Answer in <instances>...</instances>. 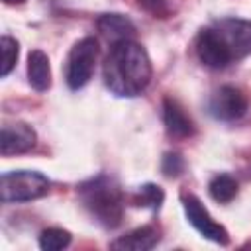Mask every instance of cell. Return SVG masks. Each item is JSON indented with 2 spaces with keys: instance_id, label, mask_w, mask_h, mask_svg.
<instances>
[{
  "instance_id": "obj_1",
  "label": "cell",
  "mask_w": 251,
  "mask_h": 251,
  "mask_svg": "<svg viewBox=\"0 0 251 251\" xmlns=\"http://www.w3.org/2000/svg\"><path fill=\"white\" fill-rule=\"evenodd\" d=\"M104 84L108 90L122 98H133L141 94L153 75L151 59L145 47L133 39L116 41L104 61Z\"/></svg>"
},
{
  "instance_id": "obj_2",
  "label": "cell",
  "mask_w": 251,
  "mask_h": 251,
  "mask_svg": "<svg viewBox=\"0 0 251 251\" xmlns=\"http://www.w3.org/2000/svg\"><path fill=\"white\" fill-rule=\"evenodd\" d=\"M78 200L84 210L108 229L122 224L124 218V194L120 184L108 175H96L76 186Z\"/></svg>"
},
{
  "instance_id": "obj_3",
  "label": "cell",
  "mask_w": 251,
  "mask_h": 251,
  "mask_svg": "<svg viewBox=\"0 0 251 251\" xmlns=\"http://www.w3.org/2000/svg\"><path fill=\"white\" fill-rule=\"evenodd\" d=\"M49 178L37 171H8L0 180V198L4 204L31 202L49 192Z\"/></svg>"
},
{
  "instance_id": "obj_4",
  "label": "cell",
  "mask_w": 251,
  "mask_h": 251,
  "mask_svg": "<svg viewBox=\"0 0 251 251\" xmlns=\"http://www.w3.org/2000/svg\"><path fill=\"white\" fill-rule=\"evenodd\" d=\"M98 57V41L94 37H82L78 39L65 61V82L71 90H80L88 84L94 73Z\"/></svg>"
},
{
  "instance_id": "obj_5",
  "label": "cell",
  "mask_w": 251,
  "mask_h": 251,
  "mask_svg": "<svg viewBox=\"0 0 251 251\" xmlns=\"http://www.w3.org/2000/svg\"><path fill=\"white\" fill-rule=\"evenodd\" d=\"M233 61L251 55V22L241 18H222L212 24Z\"/></svg>"
},
{
  "instance_id": "obj_6",
  "label": "cell",
  "mask_w": 251,
  "mask_h": 251,
  "mask_svg": "<svg viewBox=\"0 0 251 251\" xmlns=\"http://www.w3.org/2000/svg\"><path fill=\"white\" fill-rule=\"evenodd\" d=\"M182 208H184V214H186L190 226H192L202 237H206V239H210V241H214V243H218V245H227V243H229V233H227V229H226L222 224H218V222L210 216V212L204 208V204L200 202L198 196H194V194H184V196H182Z\"/></svg>"
},
{
  "instance_id": "obj_7",
  "label": "cell",
  "mask_w": 251,
  "mask_h": 251,
  "mask_svg": "<svg viewBox=\"0 0 251 251\" xmlns=\"http://www.w3.org/2000/svg\"><path fill=\"white\" fill-rule=\"evenodd\" d=\"M208 112L212 118L222 120V122L239 120L247 112V98L237 86L224 84L210 96Z\"/></svg>"
},
{
  "instance_id": "obj_8",
  "label": "cell",
  "mask_w": 251,
  "mask_h": 251,
  "mask_svg": "<svg viewBox=\"0 0 251 251\" xmlns=\"http://www.w3.org/2000/svg\"><path fill=\"white\" fill-rule=\"evenodd\" d=\"M194 47H196V55L200 63L210 69H226L229 63H233L227 47L224 45V41L220 39V35L216 33L212 25L200 29V33L196 35Z\"/></svg>"
},
{
  "instance_id": "obj_9",
  "label": "cell",
  "mask_w": 251,
  "mask_h": 251,
  "mask_svg": "<svg viewBox=\"0 0 251 251\" xmlns=\"http://www.w3.org/2000/svg\"><path fill=\"white\" fill-rule=\"evenodd\" d=\"M37 133L35 129L25 122H10L2 126L0 133V153L2 157L25 153L35 147Z\"/></svg>"
},
{
  "instance_id": "obj_10",
  "label": "cell",
  "mask_w": 251,
  "mask_h": 251,
  "mask_svg": "<svg viewBox=\"0 0 251 251\" xmlns=\"http://www.w3.org/2000/svg\"><path fill=\"white\" fill-rule=\"evenodd\" d=\"M163 124L167 133L176 139H184L194 133V124L188 118V114L182 110V106L176 100L169 96L163 100Z\"/></svg>"
},
{
  "instance_id": "obj_11",
  "label": "cell",
  "mask_w": 251,
  "mask_h": 251,
  "mask_svg": "<svg viewBox=\"0 0 251 251\" xmlns=\"http://www.w3.org/2000/svg\"><path fill=\"white\" fill-rule=\"evenodd\" d=\"M159 239L161 235L153 226H141L116 237L110 247L118 251H149L159 243Z\"/></svg>"
},
{
  "instance_id": "obj_12",
  "label": "cell",
  "mask_w": 251,
  "mask_h": 251,
  "mask_svg": "<svg viewBox=\"0 0 251 251\" xmlns=\"http://www.w3.org/2000/svg\"><path fill=\"white\" fill-rule=\"evenodd\" d=\"M96 27H98V31L106 39H112L114 43L116 41H122V39H131L135 35V24L127 16L116 14V12L98 16Z\"/></svg>"
},
{
  "instance_id": "obj_13",
  "label": "cell",
  "mask_w": 251,
  "mask_h": 251,
  "mask_svg": "<svg viewBox=\"0 0 251 251\" xmlns=\"http://www.w3.org/2000/svg\"><path fill=\"white\" fill-rule=\"evenodd\" d=\"M27 80L37 92H45L51 86V65L49 57L41 49H33L27 55Z\"/></svg>"
},
{
  "instance_id": "obj_14",
  "label": "cell",
  "mask_w": 251,
  "mask_h": 251,
  "mask_svg": "<svg viewBox=\"0 0 251 251\" xmlns=\"http://www.w3.org/2000/svg\"><path fill=\"white\" fill-rule=\"evenodd\" d=\"M237 190H239V184H237V180H235L233 176H229V175H216V176L210 180V184H208L210 196H212L216 202H220V204L231 202V200L237 196Z\"/></svg>"
},
{
  "instance_id": "obj_15",
  "label": "cell",
  "mask_w": 251,
  "mask_h": 251,
  "mask_svg": "<svg viewBox=\"0 0 251 251\" xmlns=\"http://www.w3.org/2000/svg\"><path fill=\"white\" fill-rule=\"evenodd\" d=\"M165 200V192L159 184H153V182H145L137 188L135 196H133V204L137 208H149L153 212H157L161 208Z\"/></svg>"
},
{
  "instance_id": "obj_16",
  "label": "cell",
  "mask_w": 251,
  "mask_h": 251,
  "mask_svg": "<svg viewBox=\"0 0 251 251\" xmlns=\"http://www.w3.org/2000/svg\"><path fill=\"white\" fill-rule=\"evenodd\" d=\"M71 233L63 227H47L39 233V247L43 251H59L69 247Z\"/></svg>"
},
{
  "instance_id": "obj_17",
  "label": "cell",
  "mask_w": 251,
  "mask_h": 251,
  "mask_svg": "<svg viewBox=\"0 0 251 251\" xmlns=\"http://www.w3.org/2000/svg\"><path fill=\"white\" fill-rule=\"evenodd\" d=\"M0 53H2V65H0V75L8 76L12 73V69L18 63V55H20V45L14 37L10 35H2L0 37Z\"/></svg>"
},
{
  "instance_id": "obj_18",
  "label": "cell",
  "mask_w": 251,
  "mask_h": 251,
  "mask_svg": "<svg viewBox=\"0 0 251 251\" xmlns=\"http://www.w3.org/2000/svg\"><path fill=\"white\" fill-rule=\"evenodd\" d=\"M184 159L180 153H165L163 159H161V173L169 178H176L184 173Z\"/></svg>"
},
{
  "instance_id": "obj_19",
  "label": "cell",
  "mask_w": 251,
  "mask_h": 251,
  "mask_svg": "<svg viewBox=\"0 0 251 251\" xmlns=\"http://www.w3.org/2000/svg\"><path fill=\"white\" fill-rule=\"evenodd\" d=\"M135 2L141 10H145L153 18H167L171 14V8H169L167 0H135Z\"/></svg>"
},
{
  "instance_id": "obj_20",
  "label": "cell",
  "mask_w": 251,
  "mask_h": 251,
  "mask_svg": "<svg viewBox=\"0 0 251 251\" xmlns=\"http://www.w3.org/2000/svg\"><path fill=\"white\" fill-rule=\"evenodd\" d=\"M4 4H8V6H18V4H24L25 0H2Z\"/></svg>"
}]
</instances>
